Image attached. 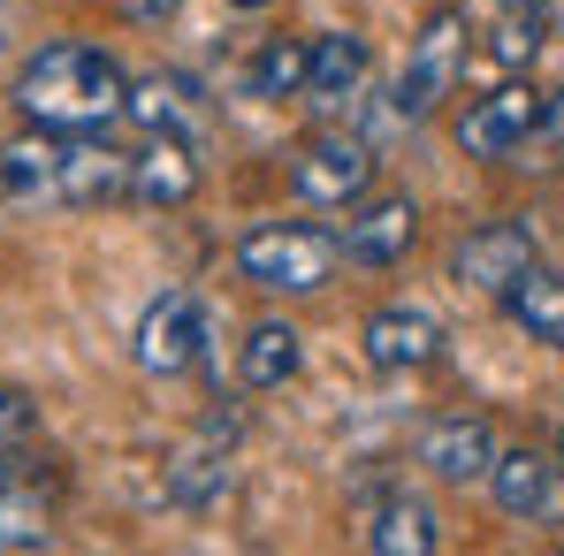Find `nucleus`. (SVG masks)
Instances as JSON below:
<instances>
[{
    "label": "nucleus",
    "instance_id": "nucleus-1",
    "mask_svg": "<svg viewBox=\"0 0 564 556\" xmlns=\"http://www.w3.org/2000/svg\"><path fill=\"white\" fill-rule=\"evenodd\" d=\"M15 115L31 130H54V138H85V130H107L130 115V77L115 54H99L85 39H54L39 46L23 69H15Z\"/></svg>",
    "mask_w": 564,
    "mask_h": 556
},
{
    "label": "nucleus",
    "instance_id": "nucleus-2",
    "mask_svg": "<svg viewBox=\"0 0 564 556\" xmlns=\"http://www.w3.org/2000/svg\"><path fill=\"white\" fill-rule=\"evenodd\" d=\"M336 260H344L336 237L305 229V221H260L237 244V275L252 282V290H268V297H313V290H328Z\"/></svg>",
    "mask_w": 564,
    "mask_h": 556
},
{
    "label": "nucleus",
    "instance_id": "nucleus-3",
    "mask_svg": "<svg viewBox=\"0 0 564 556\" xmlns=\"http://www.w3.org/2000/svg\"><path fill=\"white\" fill-rule=\"evenodd\" d=\"M466 8H435L427 23H420V39H412V54H404V77H397V122H427L451 85H458V69H466Z\"/></svg>",
    "mask_w": 564,
    "mask_h": 556
},
{
    "label": "nucleus",
    "instance_id": "nucleus-4",
    "mask_svg": "<svg viewBox=\"0 0 564 556\" xmlns=\"http://www.w3.org/2000/svg\"><path fill=\"white\" fill-rule=\"evenodd\" d=\"M420 244V206L404 190H381V198H359L344 206V229H336V252L351 268H404V252Z\"/></svg>",
    "mask_w": 564,
    "mask_h": 556
},
{
    "label": "nucleus",
    "instance_id": "nucleus-5",
    "mask_svg": "<svg viewBox=\"0 0 564 556\" xmlns=\"http://www.w3.org/2000/svg\"><path fill=\"white\" fill-rule=\"evenodd\" d=\"M534 130H542V92L534 85H496L488 99H473L466 115L451 122V138H458L466 161H511Z\"/></svg>",
    "mask_w": 564,
    "mask_h": 556
},
{
    "label": "nucleus",
    "instance_id": "nucleus-6",
    "mask_svg": "<svg viewBox=\"0 0 564 556\" xmlns=\"http://www.w3.org/2000/svg\"><path fill=\"white\" fill-rule=\"evenodd\" d=\"M206 359V305L191 297V290H161L153 305H145V320H138V367L161 373V381H176Z\"/></svg>",
    "mask_w": 564,
    "mask_h": 556
},
{
    "label": "nucleus",
    "instance_id": "nucleus-7",
    "mask_svg": "<svg viewBox=\"0 0 564 556\" xmlns=\"http://www.w3.org/2000/svg\"><path fill=\"white\" fill-rule=\"evenodd\" d=\"M290 184H297L305 206H359L367 184H375V153L359 138H344V130H321V138H305Z\"/></svg>",
    "mask_w": 564,
    "mask_h": 556
},
{
    "label": "nucleus",
    "instance_id": "nucleus-8",
    "mask_svg": "<svg viewBox=\"0 0 564 556\" xmlns=\"http://www.w3.org/2000/svg\"><path fill=\"white\" fill-rule=\"evenodd\" d=\"M488 495H496V511L519 519V526H564V465L542 458V450H496Z\"/></svg>",
    "mask_w": 564,
    "mask_h": 556
},
{
    "label": "nucleus",
    "instance_id": "nucleus-9",
    "mask_svg": "<svg viewBox=\"0 0 564 556\" xmlns=\"http://www.w3.org/2000/svg\"><path fill=\"white\" fill-rule=\"evenodd\" d=\"M496 427L480 419V412H443V419H427L420 427V443H412V458L427 465L435 480H451V488H488V465H496Z\"/></svg>",
    "mask_w": 564,
    "mask_h": 556
},
{
    "label": "nucleus",
    "instance_id": "nucleus-10",
    "mask_svg": "<svg viewBox=\"0 0 564 556\" xmlns=\"http://www.w3.org/2000/svg\"><path fill=\"white\" fill-rule=\"evenodd\" d=\"M115 198H130V153L99 145V130H85V138H62L54 206H69V214H93V206H115Z\"/></svg>",
    "mask_w": 564,
    "mask_h": 556
},
{
    "label": "nucleus",
    "instance_id": "nucleus-11",
    "mask_svg": "<svg viewBox=\"0 0 564 556\" xmlns=\"http://www.w3.org/2000/svg\"><path fill=\"white\" fill-rule=\"evenodd\" d=\"M359 344H367L375 373H420L443 359V320L427 305H381V313H367Z\"/></svg>",
    "mask_w": 564,
    "mask_h": 556
},
{
    "label": "nucleus",
    "instance_id": "nucleus-12",
    "mask_svg": "<svg viewBox=\"0 0 564 556\" xmlns=\"http://www.w3.org/2000/svg\"><path fill=\"white\" fill-rule=\"evenodd\" d=\"M191 190H198V145L153 130V138L130 153V206H145V214H176V206H191Z\"/></svg>",
    "mask_w": 564,
    "mask_h": 556
},
{
    "label": "nucleus",
    "instance_id": "nucleus-13",
    "mask_svg": "<svg viewBox=\"0 0 564 556\" xmlns=\"http://www.w3.org/2000/svg\"><path fill=\"white\" fill-rule=\"evenodd\" d=\"M534 268V237H527V221H480L466 229V244H458V260H451V275L473 282V290H503V282H519Z\"/></svg>",
    "mask_w": 564,
    "mask_h": 556
},
{
    "label": "nucleus",
    "instance_id": "nucleus-14",
    "mask_svg": "<svg viewBox=\"0 0 564 556\" xmlns=\"http://www.w3.org/2000/svg\"><path fill=\"white\" fill-rule=\"evenodd\" d=\"M367 69H375V46H367L359 31H328V39L305 46V99L344 107V99H359Z\"/></svg>",
    "mask_w": 564,
    "mask_h": 556
},
{
    "label": "nucleus",
    "instance_id": "nucleus-15",
    "mask_svg": "<svg viewBox=\"0 0 564 556\" xmlns=\"http://www.w3.org/2000/svg\"><path fill=\"white\" fill-rule=\"evenodd\" d=\"M367 549L375 556H435L443 549V511L427 495H381L375 519H367Z\"/></svg>",
    "mask_w": 564,
    "mask_h": 556
},
{
    "label": "nucleus",
    "instance_id": "nucleus-16",
    "mask_svg": "<svg viewBox=\"0 0 564 556\" xmlns=\"http://www.w3.org/2000/svg\"><path fill=\"white\" fill-rule=\"evenodd\" d=\"M496 305H503V320H511V328H527L534 344H564V275L527 268L519 282H503V290H496Z\"/></svg>",
    "mask_w": 564,
    "mask_h": 556
},
{
    "label": "nucleus",
    "instance_id": "nucleus-17",
    "mask_svg": "<svg viewBox=\"0 0 564 556\" xmlns=\"http://www.w3.org/2000/svg\"><path fill=\"white\" fill-rule=\"evenodd\" d=\"M54 168H62V138L54 130H39V138H15V145H0V198H15V206H54Z\"/></svg>",
    "mask_w": 564,
    "mask_h": 556
},
{
    "label": "nucleus",
    "instance_id": "nucleus-18",
    "mask_svg": "<svg viewBox=\"0 0 564 556\" xmlns=\"http://www.w3.org/2000/svg\"><path fill=\"white\" fill-rule=\"evenodd\" d=\"M297 367H305V336H297L290 320H260V328L245 336V351H237L245 389H282V381H297Z\"/></svg>",
    "mask_w": 564,
    "mask_h": 556
},
{
    "label": "nucleus",
    "instance_id": "nucleus-19",
    "mask_svg": "<svg viewBox=\"0 0 564 556\" xmlns=\"http://www.w3.org/2000/svg\"><path fill=\"white\" fill-rule=\"evenodd\" d=\"M237 488V472H229V458H206V450H184V458L169 465V495L184 503V511H214L221 495Z\"/></svg>",
    "mask_w": 564,
    "mask_h": 556
},
{
    "label": "nucleus",
    "instance_id": "nucleus-20",
    "mask_svg": "<svg viewBox=\"0 0 564 556\" xmlns=\"http://www.w3.org/2000/svg\"><path fill=\"white\" fill-rule=\"evenodd\" d=\"M0 549H46V495L8 480V465H0Z\"/></svg>",
    "mask_w": 564,
    "mask_h": 556
},
{
    "label": "nucleus",
    "instance_id": "nucleus-21",
    "mask_svg": "<svg viewBox=\"0 0 564 556\" xmlns=\"http://www.w3.org/2000/svg\"><path fill=\"white\" fill-rule=\"evenodd\" d=\"M252 92L260 99H282V92H305V46H260V62H252Z\"/></svg>",
    "mask_w": 564,
    "mask_h": 556
},
{
    "label": "nucleus",
    "instance_id": "nucleus-22",
    "mask_svg": "<svg viewBox=\"0 0 564 556\" xmlns=\"http://www.w3.org/2000/svg\"><path fill=\"white\" fill-rule=\"evenodd\" d=\"M31 435H39V404H31L23 389H0V465L15 458Z\"/></svg>",
    "mask_w": 564,
    "mask_h": 556
},
{
    "label": "nucleus",
    "instance_id": "nucleus-23",
    "mask_svg": "<svg viewBox=\"0 0 564 556\" xmlns=\"http://www.w3.org/2000/svg\"><path fill=\"white\" fill-rule=\"evenodd\" d=\"M115 8H122V23H138V31H161V23H169L184 0H115Z\"/></svg>",
    "mask_w": 564,
    "mask_h": 556
},
{
    "label": "nucleus",
    "instance_id": "nucleus-24",
    "mask_svg": "<svg viewBox=\"0 0 564 556\" xmlns=\"http://www.w3.org/2000/svg\"><path fill=\"white\" fill-rule=\"evenodd\" d=\"M503 8H534V0H503Z\"/></svg>",
    "mask_w": 564,
    "mask_h": 556
},
{
    "label": "nucleus",
    "instance_id": "nucleus-25",
    "mask_svg": "<svg viewBox=\"0 0 564 556\" xmlns=\"http://www.w3.org/2000/svg\"><path fill=\"white\" fill-rule=\"evenodd\" d=\"M237 8H268V0H237Z\"/></svg>",
    "mask_w": 564,
    "mask_h": 556
}]
</instances>
